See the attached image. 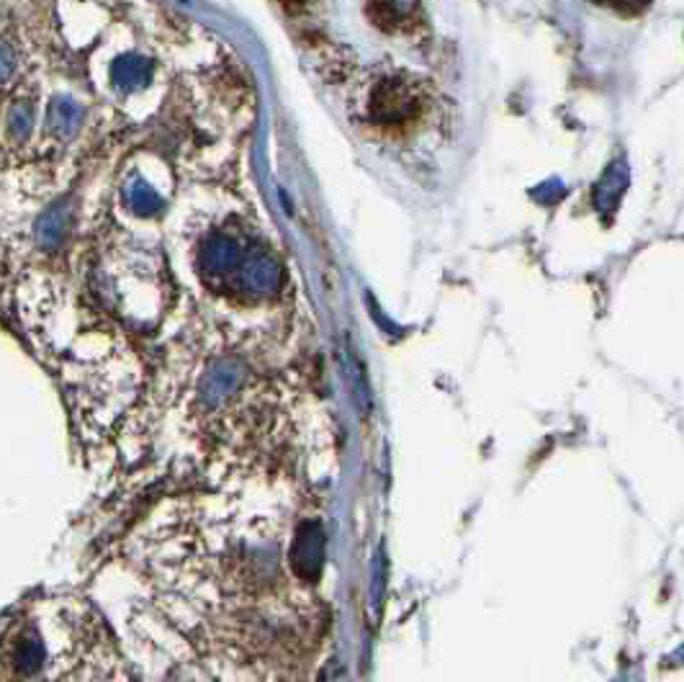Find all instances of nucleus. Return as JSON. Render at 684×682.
I'll return each mask as SVG.
<instances>
[{
  "label": "nucleus",
  "instance_id": "nucleus-1",
  "mask_svg": "<svg viewBox=\"0 0 684 682\" xmlns=\"http://www.w3.org/2000/svg\"><path fill=\"white\" fill-rule=\"evenodd\" d=\"M422 116V93L402 78H389L373 88L368 98V119L376 127L402 129Z\"/></svg>",
  "mask_w": 684,
  "mask_h": 682
},
{
  "label": "nucleus",
  "instance_id": "nucleus-2",
  "mask_svg": "<svg viewBox=\"0 0 684 682\" xmlns=\"http://www.w3.org/2000/svg\"><path fill=\"white\" fill-rule=\"evenodd\" d=\"M67 222H70V209H67L65 201H57V204L49 206L47 212L39 217L34 230L39 248L47 250V253L60 248L67 235Z\"/></svg>",
  "mask_w": 684,
  "mask_h": 682
},
{
  "label": "nucleus",
  "instance_id": "nucleus-3",
  "mask_svg": "<svg viewBox=\"0 0 684 682\" xmlns=\"http://www.w3.org/2000/svg\"><path fill=\"white\" fill-rule=\"evenodd\" d=\"M420 0H371L373 21L384 29H402L414 21Z\"/></svg>",
  "mask_w": 684,
  "mask_h": 682
},
{
  "label": "nucleus",
  "instance_id": "nucleus-4",
  "mask_svg": "<svg viewBox=\"0 0 684 682\" xmlns=\"http://www.w3.org/2000/svg\"><path fill=\"white\" fill-rule=\"evenodd\" d=\"M80 119H83V109L75 101H70V98H57V101L49 103L47 121L54 134L70 137L80 127Z\"/></svg>",
  "mask_w": 684,
  "mask_h": 682
},
{
  "label": "nucleus",
  "instance_id": "nucleus-5",
  "mask_svg": "<svg viewBox=\"0 0 684 682\" xmlns=\"http://www.w3.org/2000/svg\"><path fill=\"white\" fill-rule=\"evenodd\" d=\"M147 75H150V65L142 57H121L111 67V78L121 88H137L147 80Z\"/></svg>",
  "mask_w": 684,
  "mask_h": 682
},
{
  "label": "nucleus",
  "instance_id": "nucleus-6",
  "mask_svg": "<svg viewBox=\"0 0 684 682\" xmlns=\"http://www.w3.org/2000/svg\"><path fill=\"white\" fill-rule=\"evenodd\" d=\"M31 127H34V111H31L29 103H18V106H13L11 116H8V132H11V137L26 139Z\"/></svg>",
  "mask_w": 684,
  "mask_h": 682
},
{
  "label": "nucleus",
  "instance_id": "nucleus-7",
  "mask_svg": "<svg viewBox=\"0 0 684 682\" xmlns=\"http://www.w3.org/2000/svg\"><path fill=\"white\" fill-rule=\"evenodd\" d=\"M42 659H44L42 641L39 639L21 641V646H18V652H16V664L21 667V670L36 672L39 670V664H42Z\"/></svg>",
  "mask_w": 684,
  "mask_h": 682
},
{
  "label": "nucleus",
  "instance_id": "nucleus-8",
  "mask_svg": "<svg viewBox=\"0 0 684 682\" xmlns=\"http://www.w3.org/2000/svg\"><path fill=\"white\" fill-rule=\"evenodd\" d=\"M129 204H132L139 214H150L155 212L160 201H157L155 191H152L147 183H132V186H129Z\"/></svg>",
  "mask_w": 684,
  "mask_h": 682
},
{
  "label": "nucleus",
  "instance_id": "nucleus-9",
  "mask_svg": "<svg viewBox=\"0 0 684 682\" xmlns=\"http://www.w3.org/2000/svg\"><path fill=\"white\" fill-rule=\"evenodd\" d=\"M11 75H13V57L8 55L6 49L0 47V85L6 83Z\"/></svg>",
  "mask_w": 684,
  "mask_h": 682
},
{
  "label": "nucleus",
  "instance_id": "nucleus-10",
  "mask_svg": "<svg viewBox=\"0 0 684 682\" xmlns=\"http://www.w3.org/2000/svg\"><path fill=\"white\" fill-rule=\"evenodd\" d=\"M607 3L623 8V11H638V8L646 6L648 0H607Z\"/></svg>",
  "mask_w": 684,
  "mask_h": 682
},
{
  "label": "nucleus",
  "instance_id": "nucleus-11",
  "mask_svg": "<svg viewBox=\"0 0 684 682\" xmlns=\"http://www.w3.org/2000/svg\"><path fill=\"white\" fill-rule=\"evenodd\" d=\"M281 3H283V6H286V8H301V6H304V3H306V0H281Z\"/></svg>",
  "mask_w": 684,
  "mask_h": 682
}]
</instances>
